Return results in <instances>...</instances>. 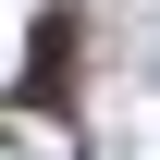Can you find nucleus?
Instances as JSON below:
<instances>
[{
    "label": "nucleus",
    "mask_w": 160,
    "mask_h": 160,
    "mask_svg": "<svg viewBox=\"0 0 160 160\" xmlns=\"http://www.w3.org/2000/svg\"><path fill=\"white\" fill-rule=\"evenodd\" d=\"M25 86L62 111V86H74V12H37V74H25Z\"/></svg>",
    "instance_id": "nucleus-1"
}]
</instances>
